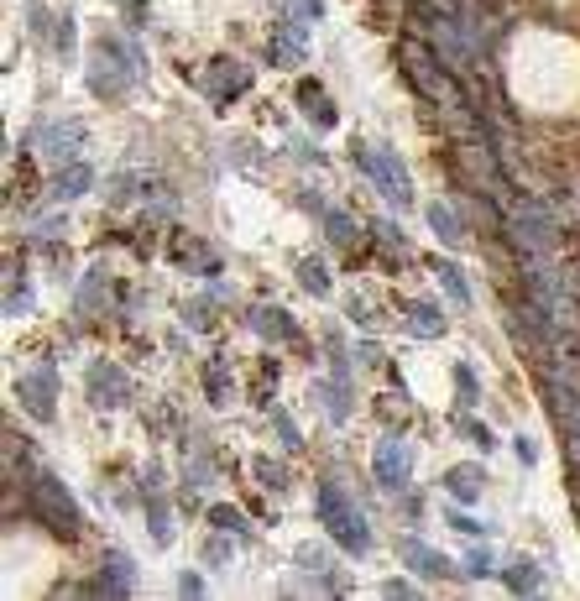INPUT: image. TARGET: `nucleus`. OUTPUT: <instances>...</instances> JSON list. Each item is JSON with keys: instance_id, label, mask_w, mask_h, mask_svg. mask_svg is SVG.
<instances>
[{"instance_id": "f257e3e1", "label": "nucleus", "mask_w": 580, "mask_h": 601, "mask_svg": "<svg viewBox=\"0 0 580 601\" xmlns=\"http://www.w3.org/2000/svg\"><path fill=\"white\" fill-rule=\"evenodd\" d=\"M398 63H403L408 84L419 89L424 100L445 105V115H460V121H466V95L455 89V79L445 74V63H439V58L424 48V42H403V48H398Z\"/></svg>"}, {"instance_id": "f03ea898", "label": "nucleus", "mask_w": 580, "mask_h": 601, "mask_svg": "<svg viewBox=\"0 0 580 601\" xmlns=\"http://www.w3.org/2000/svg\"><path fill=\"white\" fill-rule=\"evenodd\" d=\"M89 89L95 95H126V89L142 79V53L131 48V42H121V37H105V42H95V53H89Z\"/></svg>"}, {"instance_id": "7ed1b4c3", "label": "nucleus", "mask_w": 580, "mask_h": 601, "mask_svg": "<svg viewBox=\"0 0 580 601\" xmlns=\"http://www.w3.org/2000/svg\"><path fill=\"white\" fill-rule=\"evenodd\" d=\"M27 497H32V513H37V523H48L58 539H74L79 528H84V518H79V502L68 497V487L53 476V471H32V487H27Z\"/></svg>"}, {"instance_id": "20e7f679", "label": "nucleus", "mask_w": 580, "mask_h": 601, "mask_svg": "<svg viewBox=\"0 0 580 601\" xmlns=\"http://www.w3.org/2000/svg\"><path fill=\"white\" fill-rule=\"evenodd\" d=\"M319 518L324 528L345 544V554H366L371 549V534H366V518L356 513V502L345 497V487H335V481H324L319 487Z\"/></svg>"}, {"instance_id": "39448f33", "label": "nucleus", "mask_w": 580, "mask_h": 601, "mask_svg": "<svg viewBox=\"0 0 580 601\" xmlns=\"http://www.w3.org/2000/svg\"><path fill=\"white\" fill-rule=\"evenodd\" d=\"M361 168H366L371 183H377V194H387L392 204H398V210H408V204H413V178H408L403 157L392 152V147H382V142L361 147Z\"/></svg>"}, {"instance_id": "423d86ee", "label": "nucleus", "mask_w": 580, "mask_h": 601, "mask_svg": "<svg viewBox=\"0 0 580 601\" xmlns=\"http://www.w3.org/2000/svg\"><path fill=\"white\" fill-rule=\"evenodd\" d=\"M32 147H42L53 168H68L79 163V147H84V126L79 121H48L42 131H32Z\"/></svg>"}, {"instance_id": "0eeeda50", "label": "nucleus", "mask_w": 580, "mask_h": 601, "mask_svg": "<svg viewBox=\"0 0 580 601\" xmlns=\"http://www.w3.org/2000/svg\"><path fill=\"white\" fill-rule=\"evenodd\" d=\"M16 392H21V403H27V413H37V419L48 424L53 419V398H58V372L42 361V366H32V372L16 382Z\"/></svg>"}, {"instance_id": "6e6552de", "label": "nucleus", "mask_w": 580, "mask_h": 601, "mask_svg": "<svg viewBox=\"0 0 580 601\" xmlns=\"http://www.w3.org/2000/svg\"><path fill=\"white\" fill-rule=\"evenodd\" d=\"M89 398H95L100 408H121L131 398V382L115 361H95L89 366Z\"/></svg>"}, {"instance_id": "1a4fd4ad", "label": "nucleus", "mask_w": 580, "mask_h": 601, "mask_svg": "<svg viewBox=\"0 0 580 601\" xmlns=\"http://www.w3.org/2000/svg\"><path fill=\"white\" fill-rule=\"evenodd\" d=\"M408 466H413V450L398 445V439H387V445H377V455H371V471H377V481L387 492H398L408 481Z\"/></svg>"}, {"instance_id": "9d476101", "label": "nucleus", "mask_w": 580, "mask_h": 601, "mask_svg": "<svg viewBox=\"0 0 580 601\" xmlns=\"http://www.w3.org/2000/svg\"><path fill=\"white\" fill-rule=\"evenodd\" d=\"M549 403H554V419L565 424L570 445L580 450V387H570V382H560V377H549Z\"/></svg>"}, {"instance_id": "9b49d317", "label": "nucleus", "mask_w": 580, "mask_h": 601, "mask_svg": "<svg viewBox=\"0 0 580 601\" xmlns=\"http://www.w3.org/2000/svg\"><path fill=\"white\" fill-rule=\"evenodd\" d=\"M246 79H251V74H246L241 63H230V58H215L210 68H204V89H210L215 100H230V95H236V89H241Z\"/></svg>"}, {"instance_id": "f8f14e48", "label": "nucleus", "mask_w": 580, "mask_h": 601, "mask_svg": "<svg viewBox=\"0 0 580 601\" xmlns=\"http://www.w3.org/2000/svg\"><path fill=\"white\" fill-rule=\"evenodd\" d=\"M403 560H408V570L429 575V581H445V575H455L445 554H439V549H429V544H419V539H403Z\"/></svg>"}, {"instance_id": "ddd939ff", "label": "nucleus", "mask_w": 580, "mask_h": 601, "mask_svg": "<svg viewBox=\"0 0 580 601\" xmlns=\"http://www.w3.org/2000/svg\"><path fill=\"white\" fill-rule=\"evenodd\" d=\"M445 487H450V497H455V502H481L486 476H481V466H455V471L445 476Z\"/></svg>"}, {"instance_id": "4468645a", "label": "nucleus", "mask_w": 580, "mask_h": 601, "mask_svg": "<svg viewBox=\"0 0 580 601\" xmlns=\"http://www.w3.org/2000/svg\"><path fill=\"white\" fill-rule=\"evenodd\" d=\"M298 105L309 110V121H314V126H335V100H324V89H319L314 79L298 84Z\"/></svg>"}, {"instance_id": "2eb2a0df", "label": "nucleus", "mask_w": 580, "mask_h": 601, "mask_svg": "<svg viewBox=\"0 0 580 601\" xmlns=\"http://www.w3.org/2000/svg\"><path fill=\"white\" fill-rule=\"evenodd\" d=\"M89 183H95V173H89L84 163H68V168H58L53 189H58V199H84V194H89Z\"/></svg>"}, {"instance_id": "dca6fc26", "label": "nucleus", "mask_w": 580, "mask_h": 601, "mask_svg": "<svg viewBox=\"0 0 580 601\" xmlns=\"http://www.w3.org/2000/svg\"><path fill=\"white\" fill-rule=\"evenodd\" d=\"M429 225H434V236L445 241V246L466 241V225H460V215L450 210V204H429Z\"/></svg>"}, {"instance_id": "f3484780", "label": "nucleus", "mask_w": 580, "mask_h": 601, "mask_svg": "<svg viewBox=\"0 0 580 601\" xmlns=\"http://www.w3.org/2000/svg\"><path fill=\"white\" fill-rule=\"evenodd\" d=\"M408 330L424 335V340H434V335H445V319H439L434 304H413V309H408Z\"/></svg>"}, {"instance_id": "a211bd4d", "label": "nucleus", "mask_w": 580, "mask_h": 601, "mask_svg": "<svg viewBox=\"0 0 580 601\" xmlns=\"http://www.w3.org/2000/svg\"><path fill=\"white\" fill-rule=\"evenodd\" d=\"M105 591H131L136 586V565H131V554H110L105 560Z\"/></svg>"}, {"instance_id": "6ab92c4d", "label": "nucleus", "mask_w": 580, "mask_h": 601, "mask_svg": "<svg viewBox=\"0 0 580 601\" xmlns=\"http://www.w3.org/2000/svg\"><path fill=\"white\" fill-rule=\"evenodd\" d=\"M147 518H152V539L168 544L173 539V513H168V502H162L157 492H147Z\"/></svg>"}, {"instance_id": "aec40b11", "label": "nucleus", "mask_w": 580, "mask_h": 601, "mask_svg": "<svg viewBox=\"0 0 580 601\" xmlns=\"http://www.w3.org/2000/svg\"><path fill=\"white\" fill-rule=\"evenodd\" d=\"M251 330H257V335H293V319L288 314H277V309H257V314H251Z\"/></svg>"}, {"instance_id": "412c9836", "label": "nucleus", "mask_w": 580, "mask_h": 601, "mask_svg": "<svg viewBox=\"0 0 580 601\" xmlns=\"http://www.w3.org/2000/svg\"><path fill=\"white\" fill-rule=\"evenodd\" d=\"M507 586H513V591H539V565H533V560H518L513 570H507Z\"/></svg>"}, {"instance_id": "4be33fe9", "label": "nucleus", "mask_w": 580, "mask_h": 601, "mask_svg": "<svg viewBox=\"0 0 580 601\" xmlns=\"http://www.w3.org/2000/svg\"><path fill=\"white\" fill-rule=\"evenodd\" d=\"M439 283H445V293L455 298V304H471V288H466V277H460V267H439Z\"/></svg>"}, {"instance_id": "5701e85b", "label": "nucleus", "mask_w": 580, "mask_h": 601, "mask_svg": "<svg viewBox=\"0 0 580 601\" xmlns=\"http://www.w3.org/2000/svg\"><path fill=\"white\" fill-rule=\"evenodd\" d=\"M210 523H215V528H225V534H246V518L236 513V507H225V502H215V507H210Z\"/></svg>"}, {"instance_id": "b1692460", "label": "nucleus", "mask_w": 580, "mask_h": 601, "mask_svg": "<svg viewBox=\"0 0 580 601\" xmlns=\"http://www.w3.org/2000/svg\"><path fill=\"white\" fill-rule=\"evenodd\" d=\"M298 277H304V288L309 293H330V277H324V267L309 257V262H298Z\"/></svg>"}, {"instance_id": "393cba45", "label": "nucleus", "mask_w": 580, "mask_h": 601, "mask_svg": "<svg viewBox=\"0 0 580 601\" xmlns=\"http://www.w3.org/2000/svg\"><path fill=\"white\" fill-rule=\"evenodd\" d=\"M324 225H330V236H335V246H351V241H356V220H351V215H340V210H335V215L324 220Z\"/></svg>"}, {"instance_id": "a878e982", "label": "nucleus", "mask_w": 580, "mask_h": 601, "mask_svg": "<svg viewBox=\"0 0 580 601\" xmlns=\"http://www.w3.org/2000/svg\"><path fill=\"white\" fill-rule=\"evenodd\" d=\"M455 382H460V398H466V403H476V372H471L466 361H455Z\"/></svg>"}, {"instance_id": "bb28decb", "label": "nucleus", "mask_w": 580, "mask_h": 601, "mask_svg": "<svg viewBox=\"0 0 580 601\" xmlns=\"http://www.w3.org/2000/svg\"><path fill=\"white\" fill-rule=\"evenodd\" d=\"M225 387H230V372H225V361H215L210 366V398L215 403H225Z\"/></svg>"}, {"instance_id": "cd10ccee", "label": "nucleus", "mask_w": 580, "mask_h": 601, "mask_svg": "<svg viewBox=\"0 0 580 601\" xmlns=\"http://www.w3.org/2000/svg\"><path fill=\"white\" fill-rule=\"evenodd\" d=\"M371 230H377V241H382L387 251H403V230H398V225H387V220H382V225H371Z\"/></svg>"}, {"instance_id": "c85d7f7f", "label": "nucleus", "mask_w": 580, "mask_h": 601, "mask_svg": "<svg viewBox=\"0 0 580 601\" xmlns=\"http://www.w3.org/2000/svg\"><path fill=\"white\" fill-rule=\"evenodd\" d=\"M100 309V272H89L84 277V314H95Z\"/></svg>"}, {"instance_id": "c756f323", "label": "nucleus", "mask_w": 580, "mask_h": 601, "mask_svg": "<svg viewBox=\"0 0 580 601\" xmlns=\"http://www.w3.org/2000/svg\"><path fill=\"white\" fill-rule=\"evenodd\" d=\"M277 434L288 439V450H298V445H304V434H298V424L288 419V413H277Z\"/></svg>"}, {"instance_id": "7c9ffc66", "label": "nucleus", "mask_w": 580, "mask_h": 601, "mask_svg": "<svg viewBox=\"0 0 580 601\" xmlns=\"http://www.w3.org/2000/svg\"><path fill=\"white\" fill-rule=\"evenodd\" d=\"M257 476L267 481V487H272V492H277V487H283V471H277V466H272V460H257Z\"/></svg>"}, {"instance_id": "2f4dec72", "label": "nucleus", "mask_w": 580, "mask_h": 601, "mask_svg": "<svg viewBox=\"0 0 580 601\" xmlns=\"http://www.w3.org/2000/svg\"><path fill=\"white\" fill-rule=\"evenodd\" d=\"M460 429H466V434L476 439V445H481V450H492V434H486V429H481L476 419H460Z\"/></svg>"}, {"instance_id": "473e14b6", "label": "nucleus", "mask_w": 580, "mask_h": 601, "mask_svg": "<svg viewBox=\"0 0 580 601\" xmlns=\"http://www.w3.org/2000/svg\"><path fill=\"white\" fill-rule=\"evenodd\" d=\"M189 325H194V330H210L215 319H210V309H199V304H189Z\"/></svg>"}, {"instance_id": "72a5a7b5", "label": "nucleus", "mask_w": 580, "mask_h": 601, "mask_svg": "<svg viewBox=\"0 0 580 601\" xmlns=\"http://www.w3.org/2000/svg\"><path fill=\"white\" fill-rule=\"evenodd\" d=\"M466 570H471V575H492V560H486V554L476 549V554H471V560H466Z\"/></svg>"}, {"instance_id": "f704fd0d", "label": "nucleus", "mask_w": 580, "mask_h": 601, "mask_svg": "<svg viewBox=\"0 0 580 601\" xmlns=\"http://www.w3.org/2000/svg\"><path fill=\"white\" fill-rule=\"evenodd\" d=\"M178 591H183V596H199V591H204V581H199V575H183Z\"/></svg>"}, {"instance_id": "c9c22d12", "label": "nucleus", "mask_w": 580, "mask_h": 601, "mask_svg": "<svg viewBox=\"0 0 580 601\" xmlns=\"http://www.w3.org/2000/svg\"><path fill=\"white\" fill-rule=\"evenodd\" d=\"M450 528H460V534H471V539H476V534H481V528H476V523H471V518H455V513H450Z\"/></svg>"}]
</instances>
